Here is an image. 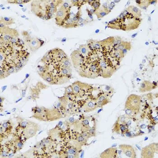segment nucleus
Wrapping results in <instances>:
<instances>
[{
  "instance_id": "1",
  "label": "nucleus",
  "mask_w": 158,
  "mask_h": 158,
  "mask_svg": "<svg viewBox=\"0 0 158 158\" xmlns=\"http://www.w3.org/2000/svg\"><path fill=\"white\" fill-rule=\"evenodd\" d=\"M142 19L136 18L129 13L126 10L125 13H122L119 17L111 21L108 27L113 29L131 31L137 29L141 24Z\"/></svg>"
},
{
  "instance_id": "2",
  "label": "nucleus",
  "mask_w": 158,
  "mask_h": 158,
  "mask_svg": "<svg viewBox=\"0 0 158 158\" xmlns=\"http://www.w3.org/2000/svg\"><path fill=\"white\" fill-rule=\"evenodd\" d=\"M62 2L60 1H33L31 4L32 11L40 18L50 19L52 15L56 12L57 6Z\"/></svg>"
},
{
  "instance_id": "3",
  "label": "nucleus",
  "mask_w": 158,
  "mask_h": 158,
  "mask_svg": "<svg viewBox=\"0 0 158 158\" xmlns=\"http://www.w3.org/2000/svg\"><path fill=\"white\" fill-rule=\"evenodd\" d=\"M141 104V97L139 95L132 94L128 97L125 103L126 109L131 111H138Z\"/></svg>"
},
{
  "instance_id": "4",
  "label": "nucleus",
  "mask_w": 158,
  "mask_h": 158,
  "mask_svg": "<svg viewBox=\"0 0 158 158\" xmlns=\"http://www.w3.org/2000/svg\"><path fill=\"white\" fill-rule=\"evenodd\" d=\"M73 93L79 97L81 98L85 95L89 89H91V86L89 85L81 82H75L72 85Z\"/></svg>"
},
{
  "instance_id": "5",
  "label": "nucleus",
  "mask_w": 158,
  "mask_h": 158,
  "mask_svg": "<svg viewBox=\"0 0 158 158\" xmlns=\"http://www.w3.org/2000/svg\"><path fill=\"white\" fill-rule=\"evenodd\" d=\"M158 143H153L145 146L141 150V157L143 158H153L156 153H158Z\"/></svg>"
},
{
  "instance_id": "6",
  "label": "nucleus",
  "mask_w": 158,
  "mask_h": 158,
  "mask_svg": "<svg viewBox=\"0 0 158 158\" xmlns=\"http://www.w3.org/2000/svg\"><path fill=\"white\" fill-rule=\"evenodd\" d=\"M70 10V8L65 7L63 5L60 8L56 15V22L57 25L61 26L65 20L69 18Z\"/></svg>"
},
{
  "instance_id": "7",
  "label": "nucleus",
  "mask_w": 158,
  "mask_h": 158,
  "mask_svg": "<svg viewBox=\"0 0 158 158\" xmlns=\"http://www.w3.org/2000/svg\"><path fill=\"white\" fill-rule=\"evenodd\" d=\"M1 30H3V31H1V34H3V36H1V37H3V40L5 41L12 40L14 37H18V32L15 30L7 28L6 26L1 28Z\"/></svg>"
},
{
  "instance_id": "8",
  "label": "nucleus",
  "mask_w": 158,
  "mask_h": 158,
  "mask_svg": "<svg viewBox=\"0 0 158 158\" xmlns=\"http://www.w3.org/2000/svg\"><path fill=\"white\" fill-rule=\"evenodd\" d=\"M71 57L73 67L75 68H78L81 67L85 58V57L82 55L78 50L74 51L71 54Z\"/></svg>"
},
{
  "instance_id": "9",
  "label": "nucleus",
  "mask_w": 158,
  "mask_h": 158,
  "mask_svg": "<svg viewBox=\"0 0 158 158\" xmlns=\"http://www.w3.org/2000/svg\"><path fill=\"white\" fill-rule=\"evenodd\" d=\"M39 131V126L37 124L33 122L29 123L24 131V136L26 139H30L35 136Z\"/></svg>"
},
{
  "instance_id": "10",
  "label": "nucleus",
  "mask_w": 158,
  "mask_h": 158,
  "mask_svg": "<svg viewBox=\"0 0 158 158\" xmlns=\"http://www.w3.org/2000/svg\"><path fill=\"white\" fill-rule=\"evenodd\" d=\"M119 148L128 157L136 158V155L135 150L134 148L131 145L122 144V145L119 146Z\"/></svg>"
},
{
  "instance_id": "11",
  "label": "nucleus",
  "mask_w": 158,
  "mask_h": 158,
  "mask_svg": "<svg viewBox=\"0 0 158 158\" xmlns=\"http://www.w3.org/2000/svg\"><path fill=\"white\" fill-rule=\"evenodd\" d=\"M117 150L116 148H110L102 152L100 157L102 158H114L117 157Z\"/></svg>"
},
{
  "instance_id": "12",
  "label": "nucleus",
  "mask_w": 158,
  "mask_h": 158,
  "mask_svg": "<svg viewBox=\"0 0 158 158\" xmlns=\"http://www.w3.org/2000/svg\"><path fill=\"white\" fill-rule=\"evenodd\" d=\"M154 85L151 82L148 81H145L142 82L140 84L139 89V91L141 93L150 91L154 89Z\"/></svg>"
},
{
  "instance_id": "13",
  "label": "nucleus",
  "mask_w": 158,
  "mask_h": 158,
  "mask_svg": "<svg viewBox=\"0 0 158 158\" xmlns=\"http://www.w3.org/2000/svg\"><path fill=\"white\" fill-rule=\"evenodd\" d=\"M98 108L96 101L88 100L85 103L83 106V109L85 112H89L93 111Z\"/></svg>"
},
{
  "instance_id": "14",
  "label": "nucleus",
  "mask_w": 158,
  "mask_h": 158,
  "mask_svg": "<svg viewBox=\"0 0 158 158\" xmlns=\"http://www.w3.org/2000/svg\"><path fill=\"white\" fill-rule=\"evenodd\" d=\"M127 11L136 18H141V10L137 7L134 6H130L127 8Z\"/></svg>"
},
{
  "instance_id": "15",
  "label": "nucleus",
  "mask_w": 158,
  "mask_h": 158,
  "mask_svg": "<svg viewBox=\"0 0 158 158\" xmlns=\"http://www.w3.org/2000/svg\"><path fill=\"white\" fill-rule=\"evenodd\" d=\"M111 10L106 7H100L98 9L94 11V13L97 16L98 18H103L104 16L109 14Z\"/></svg>"
},
{
  "instance_id": "16",
  "label": "nucleus",
  "mask_w": 158,
  "mask_h": 158,
  "mask_svg": "<svg viewBox=\"0 0 158 158\" xmlns=\"http://www.w3.org/2000/svg\"><path fill=\"white\" fill-rule=\"evenodd\" d=\"M28 45L31 51L34 52L40 48L42 44L41 43L40 41V40L34 38L29 42Z\"/></svg>"
},
{
  "instance_id": "17",
  "label": "nucleus",
  "mask_w": 158,
  "mask_h": 158,
  "mask_svg": "<svg viewBox=\"0 0 158 158\" xmlns=\"http://www.w3.org/2000/svg\"><path fill=\"white\" fill-rule=\"evenodd\" d=\"M78 25L79 23L75 22L73 18L69 17L65 20L61 26L66 29H69V28H76L78 26Z\"/></svg>"
},
{
  "instance_id": "18",
  "label": "nucleus",
  "mask_w": 158,
  "mask_h": 158,
  "mask_svg": "<svg viewBox=\"0 0 158 158\" xmlns=\"http://www.w3.org/2000/svg\"><path fill=\"white\" fill-rule=\"evenodd\" d=\"M114 48L122 51L124 53V52L126 51H127L130 50L131 48V44L130 42L122 41L120 44L117 46L114 47Z\"/></svg>"
},
{
  "instance_id": "19",
  "label": "nucleus",
  "mask_w": 158,
  "mask_h": 158,
  "mask_svg": "<svg viewBox=\"0 0 158 158\" xmlns=\"http://www.w3.org/2000/svg\"><path fill=\"white\" fill-rule=\"evenodd\" d=\"M109 100L108 98L104 95H101L96 100L98 107H103L104 105L109 103Z\"/></svg>"
},
{
  "instance_id": "20",
  "label": "nucleus",
  "mask_w": 158,
  "mask_h": 158,
  "mask_svg": "<svg viewBox=\"0 0 158 158\" xmlns=\"http://www.w3.org/2000/svg\"><path fill=\"white\" fill-rule=\"evenodd\" d=\"M78 50L80 52L82 55L84 57H85L88 55L90 51V48H89L88 44H82L79 47Z\"/></svg>"
},
{
  "instance_id": "21",
  "label": "nucleus",
  "mask_w": 158,
  "mask_h": 158,
  "mask_svg": "<svg viewBox=\"0 0 158 158\" xmlns=\"http://www.w3.org/2000/svg\"><path fill=\"white\" fill-rule=\"evenodd\" d=\"M153 2V1H148V0L147 1L144 0V1H135L137 6L142 9H145L147 8Z\"/></svg>"
},
{
  "instance_id": "22",
  "label": "nucleus",
  "mask_w": 158,
  "mask_h": 158,
  "mask_svg": "<svg viewBox=\"0 0 158 158\" xmlns=\"http://www.w3.org/2000/svg\"><path fill=\"white\" fill-rule=\"evenodd\" d=\"M1 22H3L6 25H10L15 23L13 19L10 17H1Z\"/></svg>"
},
{
  "instance_id": "23",
  "label": "nucleus",
  "mask_w": 158,
  "mask_h": 158,
  "mask_svg": "<svg viewBox=\"0 0 158 158\" xmlns=\"http://www.w3.org/2000/svg\"><path fill=\"white\" fill-rule=\"evenodd\" d=\"M89 2V4L91 6L92 8L94 10V11L97 10L100 7V3L99 1H88Z\"/></svg>"
},
{
  "instance_id": "24",
  "label": "nucleus",
  "mask_w": 158,
  "mask_h": 158,
  "mask_svg": "<svg viewBox=\"0 0 158 158\" xmlns=\"http://www.w3.org/2000/svg\"><path fill=\"white\" fill-rule=\"evenodd\" d=\"M77 139L79 142L83 143V144H85V143L86 141V140L82 136V135H79Z\"/></svg>"
},
{
  "instance_id": "25",
  "label": "nucleus",
  "mask_w": 158,
  "mask_h": 158,
  "mask_svg": "<svg viewBox=\"0 0 158 158\" xmlns=\"http://www.w3.org/2000/svg\"><path fill=\"white\" fill-rule=\"evenodd\" d=\"M67 152H68V154H70V155H74V156H76V155L77 154V152H76V150H74V149H72V148L69 149Z\"/></svg>"
},
{
  "instance_id": "26",
  "label": "nucleus",
  "mask_w": 158,
  "mask_h": 158,
  "mask_svg": "<svg viewBox=\"0 0 158 158\" xmlns=\"http://www.w3.org/2000/svg\"><path fill=\"white\" fill-rule=\"evenodd\" d=\"M22 146V144L21 143V142H18V144H17V146L19 147V148H21Z\"/></svg>"
}]
</instances>
